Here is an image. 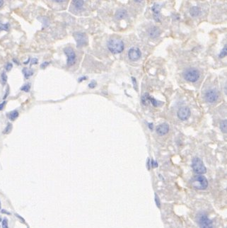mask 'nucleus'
Returning <instances> with one entry per match:
<instances>
[{
	"instance_id": "dca6fc26",
	"label": "nucleus",
	"mask_w": 227,
	"mask_h": 228,
	"mask_svg": "<svg viewBox=\"0 0 227 228\" xmlns=\"http://www.w3.org/2000/svg\"><path fill=\"white\" fill-rule=\"evenodd\" d=\"M84 0H73L72 4L77 9H81L84 5Z\"/></svg>"
},
{
	"instance_id": "c9c22d12",
	"label": "nucleus",
	"mask_w": 227,
	"mask_h": 228,
	"mask_svg": "<svg viewBox=\"0 0 227 228\" xmlns=\"http://www.w3.org/2000/svg\"><path fill=\"white\" fill-rule=\"evenodd\" d=\"M4 4V0H0V7H2Z\"/></svg>"
},
{
	"instance_id": "c85d7f7f",
	"label": "nucleus",
	"mask_w": 227,
	"mask_h": 228,
	"mask_svg": "<svg viewBox=\"0 0 227 228\" xmlns=\"http://www.w3.org/2000/svg\"><path fill=\"white\" fill-rule=\"evenodd\" d=\"M95 85H96V82H95V81H92L91 82H90L89 84H88V86H89L90 88L93 89V88H94Z\"/></svg>"
},
{
	"instance_id": "0eeeda50",
	"label": "nucleus",
	"mask_w": 227,
	"mask_h": 228,
	"mask_svg": "<svg viewBox=\"0 0 227 228\" xmlns=\"http://www.w3.org/2000/svg\"><path fill=\"white\" fill-rule=\"evenodd\" d=\"M64 52L67 57V65L68 67L72 66L76 62V54L74 50L70 47H67L64 49Z\"/></svg>"
},
{
	"instance_id": "f257e3e1",
	"label": "nucleus",
	"mask_w": 227,
	"mask_h": 228,
	"mask_svg": "<svg viewBox=\"0 0 227 228\" xmlns=\"http://www.w3.org/2000/svg\"><path fill=\"white\" fill-rule=\"evenodd\" d=\"M190 184L195 189L198 190H204L208 186V181L205 176L196 175L192 178Z\"/></svg>"
},
{
	"instance_id": "7ed1b4c3",
	"label": "nucleus",
	"mask_w": 227,
	"mask_h": 228,
	"mask_svg": "<svg viewBox=\"0 0 227 228\" xmlns=\"http://www.w3.org/2000/svg\"><path fill=\"white\" fill-rule=\"evenodd\" d=\"M197 221L200 228H213V222L209 219L207 215L204 213H200L197 215Z\"/></svg>"
},
{
	"instance_id": "bb28decb",
	"label": "nucleus",
	"mask_w": 227,
	"mask_h": 228,
	"mask_svg": "<svg viewBox=\"0 0 227 228\" xmlns=\"http://www.w3.org/2000/svg\"><path fill=\"white\" fill-rule=\"evenodd\" d=\"M12 67H13L12 63H10V62H9V63L6 64V71H9L11 70V69L12 68Z\"/></svg>"
},
{
	"instance_id": "4c0bfd02",
	"label": "nucleus",
	"mask_w": 227,
	"mask_h": 228,
	"mask_svg": "<svg viewBox=\"0 0 227 228\" xmlns=\"http://www.w3.org/2000/svg\"><path fill=\"white\" fill-rule=\"evenodd\" d=\"M29 61H30V58H28V60H27V61H26V62H23V63H24V64H28V62H29Z\"/></svg>"
},
{
	"instance_id": "b1692460",
	"label": "nucleus",
	"mask_w": 227,
	"mask_h": 228,
	"mask_svg": "<svg viewBox=\"0 0 227 228\" xmlns=\"http://www.w3.org/2000/svg\"><path fill=\"white\" fill-rule=\"evenodd\" d=\"M30 89H31V84H25V85L21 87V90L26 91V92H28V91H30Z\"/></svg>"
},
{
	"instance_id": "72a5a7b5",
	"label": "nucleus",
	"mask_w": 227,
	"mask_h": 228,
	"mask_svg": "<svg viewBox=\"0 0 227 228\" xmlns=\"http://www.w3.org/2000/svg\"><path fill=\"white\" fill-rule=\"evenodd\" d=\"M53 1L55 2H57V3H61V2H64V0H53Z\"/></svg>"
},
{
	"instance_id": "a878e982",
	"label": "nucleus",
	"mask_w": 227,
	"mask_h": 228,
	"mask_svg": "<svg viewBox=\"0 0 227 228\" xmlns=\"http://www.w3.org/2000/svg\"><path fill=\"white\" fill-rule=\"evenodd\" d=\"M2 227L3 228H8V221L6 219H4L3 222H2Z\"/></svg>"
},
{
	"instance_id": "a211bd4d",
	"label": "nucleus",
	"mask_w": 227,
	"mask_h": 228,
	"mask_svg": "<svg viewBox=\"0 0 227 228\" xmlns=\"http://www.w3.org/2000/svg\"><path fill=\"white\" fill-rule=\"evenodd\" d=\"M10 30V24L9 23H6L5 24H2L0 21V32L2 31H9Z\"/></svg>"
},
{
	"instance_id": "7c9ffc66",
	"label": "nucleus",
	"mask_w": 227,
	"mask_h": 228,
	"mask_svg": "<svg viewBox=\"0 0 227 228\" xmlns=\"http://www.w3.org/2000/svg\"><path fill=\"white\" fill-rule=\"evenodd\" d=\"M151 167H158V164L157 163V162H154V161H153V160L151 161Z\"/></svg>"
},
{
	"instance_id": "9d476101",
	"label": "nucleus",
	"mask_w": 227,
	"mask_h": 228,
	"mask_svg": "<svg viewBox=\"0 0 227 228\" xmlns=\"http://www.w3.org/2000/svg\"><path fill=\"white\" fill-rule=\"evenodd\" d=\"M190 116V110L188 107H182L178 111V117L182 120H188Z\"/></svg>"
},
{
	"instance_id": "2f4dec72",
	"label": "nucleus",
	"mask_w": 227,
	"mask_h": 228,
	"mask_svg": "<svg viewBox=\"0 0 227 228\" xmlns=\"http://www.w3.org/2000/svg\"><path fill=\"white\" fill-rule=\"evenodd\" d=\"M38 63V59L37 58H33L31 61V64H36Z\"/></svg>"
},
{
	"instance_id": "5701e85b",
	"label": "nucleus",
	"mask_w": 227,
	"mask_h": 228,
	"mask_svg": "<svg viewBox=\"0 0 227 228\" xmlns=\"http://www.w3.org/2000/svg\"><path fill=\"white\" fill-rule=\"evenodd\" d=\"M225 56H226V45L224 46V48L222 49V52H220L219 55V58H223Z\"/></svg>"
},
{
	"instance_id": "20e7f679",
	"label": "nucleus",
	"mask_w": 227,
	"mask_h": 228,
	"mask_svg": "<svg viewBox=\"0 0 227 228\" xmlns=\"http://www.w3.org/2000/svg\"><path fill=\"white\" fill-rule=\"evenodd\" d=\"M185 79L190 82H195L200 78L199 71L195 68H190L186 70L183 73Z\"/></svg>"
},
{
	"instance_id": "58836bf2",
	"label": "nucleus",
	"mask_w": 227,
	"mask_h": 228,
	"mask_svg": "<svg viewBox=\"0 0 227 228\" xmlns=\"http://www.w3.org/2000/svg\"><path fill=\"white\" fill-rule=\"evenodd\" d=\"M134 1L135 2H137V3H139V2H141L143 1V0H134Z\"/></svg>"
},
{
	"instance_id": "f03ea898",
	"label": "nucleus",
	"mask_w": 227,
	"mask_h": 228,
	"mask_svg": "<svg viewBox=\"0 0 227 228\" xmlns=\"http://www.w3.org/2000/svg\"><path fill=\"white\" fill-rule=\"evenodd\" d=\"M108 48L109 50L114 54H118L124 50V43L121 40L113 39L108 42Z\"/></svg>"
},
{
	"instance_id": "6e6552de",
	"label": "nucleus",
	"mask_w": 227,
	"mask_h": 228,
	"mask_svg": "<svg viewBox=\"0 0 227 228\" xmlns=\"http://www.w3.org/2000/svg\"><path fill=\"white\" fill-rule=\"evenodd\" d=\"M218 98H219V94L214 89H210L205 93V99L207 102L214 103L217 101Z\"/></svg>"
},
{
	"instance_id": "393cba45",
	"label": "nucleus",
	"mask_w": 227,
	"mask_h": 228,
	"mask_svg": "<svg viewBox=\"0 0 227 228\" xmlns=\"http://www.w3.org/2000/svg\"><path fill=\"white\" fill-rule=\"evenodd\" d=\"M155 202H156V204H157L158 208L161 207V203H160V200L159 198V196H158L157 194H155Z\"/></svg>"
},
{
	"instance_id": "9b49d317",
	"label": "nucleus",
	"mask_w": 227,
	"mask_h": 228,
	"mask_svg": "<svg viewBox=\"0 0 227 228\" xmlns=\"http://www.w3.org/2000/svg\"><path fill=\"white\" fill-rule=\"evenodd\" d=\"M161 6L158 4H154L151 7V10H152L153 17L156 21L159 22L160 21V17H161V14H160V11H161Z\"/></svg>"
},
{
	"instance_id": "4468645a",
	"label": "nucleus",
	"mask_w": 227,
	"mask_h": 228,
	"mask_svg": "<svg viewBox=\"0 0 227 228\" xmlns=\"http://www.w3.org/2000/svg\"><path fill=\"white\" fill-rule=\"evenodd\" d=\"M190 14L193 17H196L200 16V14H201V10L199 7L197 6H193L192 8H190Z\"/></svg>"
},
{
	"instance_id": "39448f33",
	"label": "nucleus",
	"mask_w": 227,
	"mask_h": 228,
	"mask_svg": "<svg viewBox=\"0 0 227 228\" xmlns=\"http://www.w3.org/2000/svg\"><path fill=\"white\" fill-rule=\"evenodd\" d=\"M192 168L194 171L198 174H205L207 171V169L205 166H204L203 162L200 158L197 157H195L193 160Z\"/></svg>"
},
{
	"instance_id": "f8f14e48",
	"label": "nucleus",
	"mask_w": 227,
	"mask_h": 228,
	"mask_svg": "<svg viewBox=\"0 0 227 228\" xmlns=\"http://www.w3.org/2000/svg\"><path fill=\"white\" fill-rule=\"evenodd\" d=\"M168 131H169V127L168 126V124H166V123H163V124L159 125L157 128V133L160 135H166V134L168 133Z\"/></svg>"
},
{
	"instance_id": "aec40b11",
	"label": "nucleus",
	"mask_w": 227,
	"mask_h": 228,
	"mask_svg": "<svg viewBox=\"0 0 227 228\" xmlns=\"http://www.w3.org/2000/svg\"><path fill=\"white\" fill-rule=\"evenodd\" d=\"M220 129L223 133H226V120H222L220 123Z\"/></svg>"
},
{
	"instance_id": "c756f323",
	"label": "nucleus",
	"mask_w": 227,
	"mask_h": 228,
	"mask_svg": "<svg viewBox=\"0 0 227 228\" xmlns=\"http://www.w3.org/2000/svg\"><path fill=\"white\" fill-rule=\"evenodd\" d=\"M6 101H4V102H2V104H0V111L3 110L4 106H5V105H6Z\"/></svg>"
},
{
	"instance_id": "cd10ccee",
	"label": "nucleus",
	"mask_w": 227,
	"mask_h": 228,
	"mask_svg": "<svg viewBox=\"0 0 227 228\" xmlns=\"http://www.w3.org/2000/svg\"><path fill=\"white\" fill-rule=\"evenodd\" d=\"M49 64H50V62H43V63H42L41 64V68L42 69H45L46 67H48L49 65Z\"/></svg>"
},
{
	"instance_id": "412c9836",
	"label": "nucleus",
	"mask_w": 227,
	"mask_h": 228,
	"mask_svg": "<svg viewBox=\"0 0 227 228\" xmlns=\"http://www.w3.org/2000/svg\"><path fill=\"white\" fill-rule=\"evenodd\" d=\"M12 124L8 123L7 126H6V128L4 129L3 133L4 134H9L11 131H12Z\"/></svg>"
},
{
	"instance_id": "4be33fe9",
	"label": "nucleus",
	"mask_w": 227,
	"mask_h": 228,
	"mask_svg": "<svg viewBox=\"0 0 227 228\" xmlns=\"http://www.w3.org/2000/svg\"><path fill=\"white\" fill-rule=\"evenodd\" d=\"M1 79H2V84H5L6 81H7V76H6L5 72H2V75H1Z\"/></svg>"
},
{
	"instance_id": "423d86ee",
	"label": "nucleus",
	"mask_w": 227,
	"mask_h": 228,
	"mask_svg": "<svg viewBox=\"0 0 227 228\" xmlns=\"http://www.w3.org/2000/svg\"><path fill=\"white\" fill-rule=\"evenodd\" d=\"M76 42H77V48H81L87 44L88 39L85 33L81 32H75L73 33Z\"/></svg>"
},
{
	"instance_id": "ddd939ff",
	"label": "nucleus",
	"mask_w": 227,
	"mask_h": 228,
	"mask_svg": "<svg viewBox=\"0 0 227 228\" xmlns=\"http://www.w3.org/2000/svg\"><path fill=\"white\" fill-rule=\"evenodd\" d=\"M148 33L151 38H152V39H156V38L159 36L160 33H161V31H160L159 29L157 27H156V26H153V27H151L150 28H149Z\"/></svg>"
},
{
	"instance_id": "473e14b6",
	"label": "nucleus",
	"mask_w": 227,
	"mask_h": 228,
	"mask_svg": "<svg viewBox=\"0 0 227 228\" xmlns=\"http://www.w3.org/2000/svg\"><path fill=\"white\" fill-rule=\"evenodd\" d=\"M9 87H7V90H6V95H4V99H6V97H7V95L9 94Z\"/></svg>"
},
{
	"instance_id": "e433bc0d",
	"label": "nucleus",
	"mask_w": 227,
	"mask_h": 228,
	"mask_svg": "<svg viewBox=\"0 0 227 228\" xmlns=\"http://www.w3.org/2000/svg\"><path fill=\"white\" fill-rule=\"evenodd\" d=\"M149 125H150V126H149V127H150V128L151 130H152V129H153V124L150 123Z\"/></svg>"
},
{
	"instance_id": "1a4fd4ad",
	"label": "nucleus",
	"mask_w": 227,
	"mask_h": 228,
	"mask_svg": "<svg viewBox=\"0 0 227 228\" xmlns=\"http://www.w3.org/2000/svg\"><path fill=\"white\" fill-rule=\"evenodd\" d=\"M142 56L141 51L137 48H131L128 52V57L132 61H137Z\"/></svg>"
},
{
	"instance_id": "ea45409f",
	"label": "nucleus",
	"mask_w": 227,
	"mask_h": 228,
	"mask_svg": "<svg viewBox=\"0 0 227 228\" xmlns=\"http://www.w3.org/2000/svg\"><path fill=\"white\" fill-rule=\"evenodd\" d=\"M0 208H1V205H0Z\"/></svg>"
},
{
	"instance_id": "2eb2a0df",
	"label": "nucleus",
	"mask_w": 227,
	"mask_h": 228,
	"mask_svg": "<svg viewBox=\"0 0 227 228\" xmlns=\"http://www.w3.org/2000/svg\"><path fill=\"white\" fill-rule=\"evenodd\" d=\"M127 15H128V13H127L126 10L120 9L115 14V18L117 19H123L124 18L127 17Z\"/></svg>"
},
{
	"instance_id": "f3484780",
	"label": "nucleus",
	"mask_w": 227,
	"mask_h": 228,
	"mask_svg": "<svg viewBox=\"0 0 227 228\" xmlns=\"http://www.w3.org/2000/svg\"><path fill=\"white\" fill-rule=\"evenodd\" d=\"M23 75H24V76H25V77L26 78V79H28V78H29L30 77H31V76L33 75V71L32 70H31V69L23 68Z\"/></svg>"
},
{
	"instance_id": "f704fd0d",
	"label": "nucleus",
	"mask_w": 227,
	"mask_h": 228,
	"mask_svg": "<svg viewBox=\"0 0 227 228\" xmlns=\"http://www.w3.org/2000/svg\"><path fill=\"white\" fill-rule=\"evenodd\" d=\"M87 79V77H82V78H80V79H79V82H80L83 81L84 79Z\"/></svg>"
},
{
	"instance_id": "6ab92c4d",
	"label": "nucleus",
	"mask_w": 227,
	"mask_h": 228,
	"mask_svg": "<svg viewBox=\"0 0 227 228\" xmlns=\"http://www.w3.org/2000/svg\"><path fill=\"white\" fill-rule=\"evenodd\" d=\"M18 116H19V112L16 110L12 111L9 114V118L11 120H14L16 118H18Z\"/></svg>"
}]
</instances>
